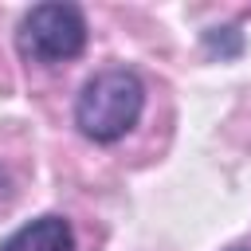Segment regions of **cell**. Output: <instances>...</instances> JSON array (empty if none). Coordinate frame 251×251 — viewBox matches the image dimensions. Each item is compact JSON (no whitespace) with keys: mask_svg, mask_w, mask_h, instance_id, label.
<instances>
[{"mask_svg":"<svg viewBox=\"0 0 251 251\" xmlns=\"http://www.w3.org/2000/svg\"><path fill=\"white\" fill-rule=\"evenodd\" d=\"M141 106H145L141 78L126 67H110V71H98L82 86L75 102V122L90 141L110 145L133 129V122L141 118Z\"/></svg>","mask_w":251,"mask_h":251,"instance_id":"1","label":"cell"},{"mask_svg":"<svg viewBox=\"0 0 251 251\" xmlns=\"http://www.w3.org/2000/svg\"><path fill=\"white\" fill-rule=\"evenodd\" d=\"M16 43L31 63H67L86 47V20L75 4H35L20 20Z\"/></svg>","mask_w":251,"mask_h":251,"instance_id":"2","label":"cell"},{"mask_svg":"<svg viewBox=\"0 0 251 251\" xmlns=\"http://www.w3.org/2000/svg\"><path fill=\"white\" fill-rule=\"evenodd\" d=\"M0 251H75V231L63 216H39L12 231L0 243Z\"/></svg>","mask_w":251,"mask_h":251,"instance_id":"3","label":"cell"},{"mask_svg":"<svg viewBox=\"0 0 251 251\" xmlns=\"http://www.w3.org/2000/svg\"><path fill=\"white\" fill-rule=\"evenodd\" d=\"M4 184H8V176H4V169H0V196H4Z\"/></svg>","mask_w":251,"mask_h":251,"instance_id":"4","label":"cell"}]
</instances>
